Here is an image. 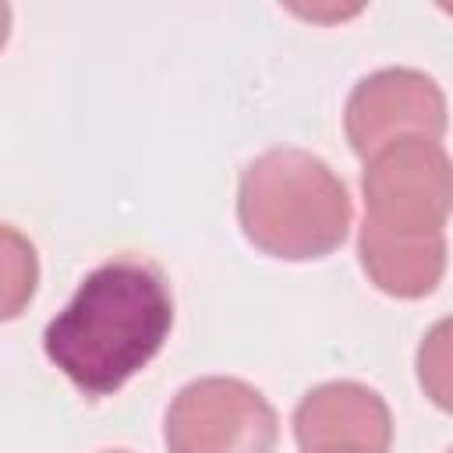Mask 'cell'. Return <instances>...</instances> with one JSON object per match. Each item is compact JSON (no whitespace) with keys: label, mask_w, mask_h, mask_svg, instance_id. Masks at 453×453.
I'll list each match as a JSON object with an SVG mask.
<instances>
[{"label":"cell","mask_w":453,"mask_h":453,"mask_svg":"<svg viewBox=\"0 0 453 453\" xmlns=\"http://www.w3.org/2000/svg\"><path fill=\"white\" fill-rule=\"evenodd\" d=\"M170 326L173 297L163 273L138 258H113L92 269L50 319L42 350L78 393L99 400L163 350Z\"/></svg>","instance_id":"6da1fadb"},{"label":"cell","mask_w":453,"mask_h":453,"mask_svg":"<svg viewBox=\"0 0 453 453\" xmlns=\"http://www.w3.org/2000/svg\"><path fill=\"white\" fill-rule=\"evenodd\" d=\"M350 195L340 173L304 149H269L241 170L237 223L251 248L283 262L333 255L350 230Z\"/></svg>","instance_id":"7a4b0ae2"},{"label":"cell","mask_w":453,"mask_h":453,"mask_svg":"<svg viewBox=\"0 0 453 453\" xmlns=\"http://www.w3.org/2000/svg\"><path fill=\"white\" fill-rule=\"evenodd\" d=\"M365 223L396 241L446 237L453 205V166L435 138L407 134L379 145L365 159Z\"/></svg>","instance_id":"3957f363"},{"label":"cell","mask_w":453,"mask_h":453,"mask_svg":"<svg viewBox=\"0 0 453 453\" xmlns=\"http://www.w3.org/2000/svg\"><path fill=\"white\" fill-rule=\"evenodd\" d=\"M166 453H273L280 418L244 379L209 375L188 382L166 407Z\"/></svg>","instance_id":"277c9868"},{"label":"cell","mask_w":453,"mask_h":453,"mask_svg":"<svg viewBox=\"0 0 453 453\" xmlns=\"http://www.w3.org/2000/svg\"><path fill=\"white\" fill-rule=\"evenodd\" d=\"M343 131L361 159H368L379 145L407 134L439 142L446 131V96L425 71L382 67L361 78L347 96Z\"/></svg>","instance_id":"5b68a950"},{"label":"cell","mask_w":453,"mask_h":453,"mask_svg":"<svg viewBox=\"0 0 453 453\" xmlns=\"http://www.w3.org/2000/svg\"><path fill=\"white\" fill-rule=\"evenodd\" d=\"M294 439L301 449L361 446L372 453H389L393 414L386 400L361 382H322L301 396L294 411Z\"/></svg>","instance_id":"8992f818"},{"label":"cell","mask_w":453,"mask_h":453,"mask_svg":"<svg viewBox=\"0 0 453 453\" xmlns=\"http://www.w3.org/2000/svg\"><path fill=\"white\" fill-rule=\"evenodd\" d=\"M357 258L365 276L389 297L418 301L442 283L446 273V237L432 241H396L368 226L357 234Z\"/></svg>","instance_id":"52a82bcc"},{"label":"cell","mask_w":453,"mask_h":453,"mask_svg":"<svg viewBox=\"0 0 453 453\" xmlns=\"http://www.w3.org/2000/svg\"><path fill=\"white\" fill-rule=\"evenodd\" d=\"M35 283H39V255L35 244L0 223V322L18 319L28 301L35 297Z\"/></svg>","instance_id":"ba28073f"},{"label":"cell","mask_w":453,"mask_h":453,"mask_svg":"<svg viewBox=\"0 0 453 453\" xmlns=\"http://www.w3.org/2000/svg\"><path fill=\"white\" fill-rule=\"evenodd\" d=\"M301 453H372L361 446H315V449H301Z\"/></svg>","instance_id":"9c48e42d"},{"label":"cell","mask_w":453,"mask_h":453,"mask_svg":"<svg viewBox=\"0 0 453 453\" xmlns=\"http://www.w3.org/2000/svg\"><path fill=\"white\" fill-rule=\"evenodd\" d=\"M7 35H11V7H7V4H0V50H4Z\"/></svg>","instance_id":"30bf717a"},{"label":"cell","mask_w":453,"mask_h":453,"mask_svg":"<svg viewBox=\"0 0 453 453\" xmlns=\"http://www.w3.org/2000/svg\"><path fill=\"white\" fill-rule=\"evenodd\" d=\"M106 453H127V449H106Z\"/></svg>","instance_id":"8fae6325"}]
</instances>
